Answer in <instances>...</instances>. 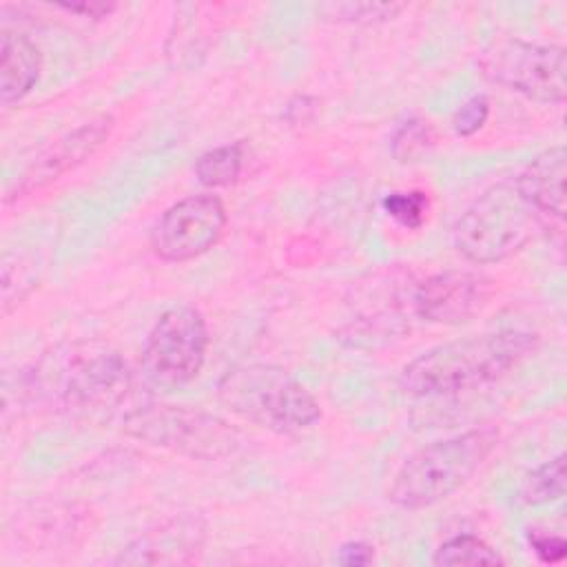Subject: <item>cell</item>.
<instances>
[{"instance_id": "1", "label": "cell", "mask_w": 567, "mask_h": 567, "mask_svg": "<svg viewBox=\"0 0 567 567\" xmlns=\"http://www.w3.org/2000/svg\"><path fill=\"white\" fill-rule=\"evenodd\" d=\"M538 334L503 328L447 341L421 352L401 372V388L412 396H450L505 377L534 348Z\"/></svg>"}, {"instance_id": "2", "label": "cell", "mask_w": 567, "mask_h": 567, "mask_svg": "<svg viewBox=\"0 0 567 567\" xmlns=\"http://www.w3.org/2000/svg\"><path fill=\"white\" fill-rule=\"evenodd\" d=\"M31 390L58 410L117 412L131 394V372L109 346L75 341L53 348L33 365Z\"/></svg>"}, {"instance_id": "3", "label": "cell", "mask_w": 567, "mask_h": 567, "mask_svg": "<svg viewBox=\"0 0 567 567\" xmlns=\"http://www.w3.org/2000/svg\"><path fill=\"white\" fill-rule=\"evenodd\" d=\"M496 443L498 430L483 425L416 450L394 474L388 498L403 509L445 501L478 472Z\"/></svg>"}, {"instance_id": "4", "label": "cell", "mask_w": 567, "mask_h": 567, "mask_svg": "<svg viewBox=\"0 0 567 567\" xmlns=\"http://www.w3.org/2000/svg\"><path fill=\"white\" fill-rule=\"evenodd\" d=\"M217 396L237 416L277 434L308 430L321 419V405L310 390L272 363L228 370L217 385Z\"/></svg>"}, {"instance_id": "5", "label": "cell", "mask_w": 567, "mask_h": 567, "mask_svg": "<svg viewBox=\"0 0 567 567\" xmlns=\"http://www.w3.org/2000/svg\"><path fill=\"white\" fill-rule=\"evenodd\" d=\"M538 228L543 217L520 195L514 179L489 186L454 224L456 250L474 264H496L518 252Z\"/></svg>"}, {"instance_id": "6", "label": "cell", "mask_w": 567, "mask_h": 567, "mask_svg": "<svg viewBox=\"0 0 567 567\" xmlns=\"http://www.w3.org/2000/svg\"><path fill=\"white\" fill-rule=\"evenodd\" d=\"M126 434L193 458H224L241 447V436L224 419L184 408L140 403L122 416Z\"/></svg>"}, {"instance_id": "7", "label": "cell", "mask_w": 567, "mask_h": 567, "mask_svg": "<svg viewBox=\"0 0 567 567\" xmlns=\"http://www.w3.org/2000/svg\"><path fill=\"white\" fill-rule=\"evenodd\" d=\"M208 326L193 306H173L164 310L142 348L144 379L164 392L193 381L206 361Z\"/></svg>"}, {"instance_id": "8", "label": "cell", "mask_w": 567, "mask_h": 567, "mask_svg": "<svg viewBox=\"0 0 567 567\" xmlns=\"http://www.w3.org/2000/svg\"><path fill=\"white\" fill-rule=\"evenodd\" d=\"M481 69L492 82L540 104L567 97V53L558 44L505 38L483 51Z\"/></svg>"}, {"instance_id": "9", "label": "cell", "mask_w": 567, "mask_h": 567, "mask_svg": "<svg viewBox=\"0 0 567 567\" xmlns=\"http://www.w3.org/2000/svg\"><path fill=\"white\" fill-rule=\"evenodd\" d=\"M226 228L217 195H188L168 206L151 233L153 252L164 261H188L208 252Z\"/></svg>"}, {"instance_id": "10", "label": "cell", "mask_w": 567, "mask_h": 567, "mask_svg": "<svg viewBox=\"0 0 567 567\" xmlns=\"http://www.w3.org/2000/svg\"><path fill=\"white\" fill-rule=\"evenodd\" d=\"M492 292V279L481 272L443 270L430 275L414 288L412 308L427 323L456 326L483 312Z\"/></svg>"}, {"instance_id": "11", "label": "cell", "mask_w": 567, "mask_h": 567, "mask_svg": "<svg viewBox=\"0 0 567 567\" xmlns=\"http://www.w3.org/2000/svg\"><path fill=\"white\" fill-rule=\"evenodd\" d=\"M111 131H113V117L109 113H100L82 122L73 131H66L64 135L55 137L33 157L27 171L18 177L16 186L9 190L7 199L24 197L55 182L60 175L69 173L71 168L82 164L86 157H91L106 142Z\"/></svg>"}, {"instance_id": "12", "label": "cell", "mask_w": 567, "mask_h": 567, "mask_svg": "<svg viewBox=\"0 0 567 567\" xmlns=\"http://www.w3.org/2000/svg\"><path fill=\"white\" fill-rule=\"evenodd\" d=\"M206 525L199 516L182 514L131 540L117 565H182L193 563L202 551Z\"/></svg>"}, {"instance_id": "13", "label": "cell", "mask_w": 567, "mask_h": 567, "mask_svg": "<svg viewBox=\"0 0 567 567\" xmlns=\"http://www.w3.org/2000/svg\"><path fill=\"white\" fill-rule=\"evenodd\" d=\"M565 146H551L536 155L514 179L520 195L543 217L545 228L549 226V219H556L558 224L565 219Z\"/></svg>"}, {"instance_id": "14", "label": "cell", "mask_w": 567, "mask_h": 567, "mask_svg": "<svg viewBox=\"0 0 567 567\" xmlns=\"http://www.w3.org/2000/svg\"><path fill=\"white\" fill-rule=\"evenodd\" d=\"M42 55L38 44L24 35L4 29L0 44V97L2 104L22 100L38 82Z\"/></svg>"}, {"instance_id": "15", "label": "cell", "mask_w": 567, "mask_h": 567, "mask_svg": "<svg viewBox=\"0 0 567 567\" xmlns=\"http://www.w3.org/2000/svg\"><path fill=\"white\" fill-rule=\"evenodd\" d=\"M244 166V148L239 142L215 146L199 155L195 162V175L199 184L208 188H219L233 184Z\"/></svg>"}, {"instance_id": "16", "label": "cell", "mask_w": 567, "mask_h": 567, "mask_svg": "<svg viewBox=\"0 0 567 567\" xmlns=\"http://www.w3.org/2000/svg\"><path fill=\"white\" fill-rule=\"evenodd\" d=\"M525 505H545L565 496V454H558L532 470L518 489Z\"/></svg>"}, {"instance_id": "17", "label": "cell", "mask_w": 567, "mask_h": 567, "mask_svg": "<svg viewBox=\"0 0 567 567\" xmlns=\"http://www.w3.org/2000/svg\"><path fill=\"white\" fill-rule=\"evenodd\" d=\"M434 565L456 567V565H503L498 551L483 538L472 534H458L439 545L432 556Z\"/></svg>"}, {"instance_id": "18", "label": "cell", "mask_w": 567, "mask_h": 567, "mask_svg": "<svg viewBox=\"0 0 567 567\" xmlns=\"http://www.w3.org/2000/svg\"><path fill=\"white\" fill-rule=\"evenodd\" d=\"M405 9L401 2H328L319 7L326 20L352 22V24H374L399 16Z\"/></svg>"}, {"instance_id": "19", "label": "cell", "mask_w": 567, "mask_h": 567, "mask_svg": "<svg viewBox=\"0 0 567 567\" xmlns=\"http://www.w3.org/2000/svg\"><path fill=\"white\" fill-rule=\"evenodd\" d=\"M432 144H434V131L430 122L412 117L396 128L392 137V155L403 164L416 162L432 148Z\"/></svg>"}, {"instance_id": "20", "label": "cell", "mask_w": 567, "mask_h": 567, "mask_svg": "<svg viewBox=\"0 0 567 567\" xmlns=\"http://www.w3.org/2000/svg\"><path fill=\"white\" fill-rule=\"evenodd\" d=\"M383 210L403 228H421L427 210H430V199L423 190H405V193H390L381 202Z\"/></svg>"}, {"instance_id": "21", "label": "cell", "mask_w": 567, "mask_h": 567, "mask_svg": "<svg viewBox=\"0 0 567 567\" xmlns=\"http://www.w3.org/2000/svg\"><path fill=\"white\" fill-rule=\"evenodd\" d=\"M487 115H489V100L478 93V95H472L467 102L461 104V109L454 113L452 117V128L456 135L461 137H470L474 135L476 131L483 128V124L487 122Z\"/></svg>"}, {"instance_id": "22", "label": "cell", "mask_w": 567, "mask_h": 567, "mask_svg": "<svg viewBox=\"0 0 567 567\" xmlns=\"http://www.w3.org/2000/svg\"><path fill=\"white\" fill-rule=\"evenodd\" d=\"M529 547L532 551L543 560V563H560L567 554V543L563 536L554 534H540V532H529Z\"/></svg>"}, {"instance_id": "23", "label": "cell", "mask_w": 567, "mask_h": 567, "mask_svg": "<svg viewBox=\"0 0 567 567\" xmlns=\"http://www.w3.org/2000/svg\"><path fill=\"white\" fill-rule=\"evenodd\" d=\"M337 560H339L341 565H348V567L368 565V563H372V547H370L368 543H361V540L343 543V545L339 547Z\"/></svg>"}, {"instance_id": "24", "label": "cell", "mask_w": 567, "mask_h": 567, "mask_svg": "<svg viewBox=\"0 0 567 567\" xmlns=\"http://www.w3.org/2000/svg\"><path fill=\"white\" fill-rule=\"evenodd\" d=\"M58 7L69 13H82L86 18H104L115 9V4L106 2H60Z\"/></svg>"}]
</instances>
